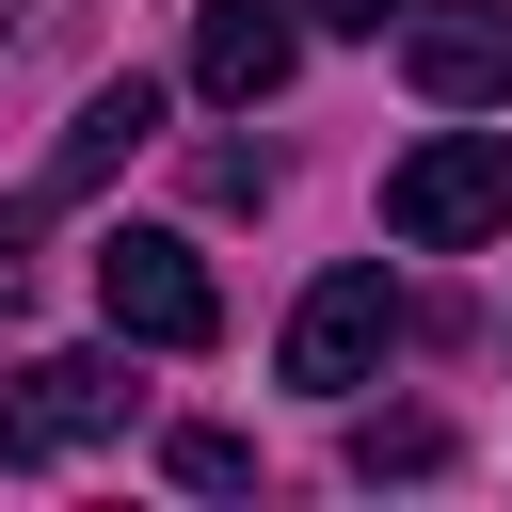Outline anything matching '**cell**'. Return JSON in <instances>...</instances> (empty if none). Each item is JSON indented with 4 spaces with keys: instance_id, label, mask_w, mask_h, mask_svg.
<instances>
[{
    "instance_id": "cell-5",
    "label": "cell",
    "mask_w": 512,
    "mask_h": 512,
    "mask_svg": "<svg viewBox=\"0 0 512 512\" xmlns=\"http://www.w3.org/2000/svg\"><path fill=\"white\" fill-rule=\"evenodd\" d=\"M128 336L112 352H32V368H0V464H80L96 432H128Z\"/></svg>"
},
{
    "instance_id": "cell-6",
    "label": "cell",
    "mask_w": 512,
    "mask_h": 512,
    "mask_svg": "<svg viewBox=\"0 0 512 512\" xmlns=\"http://www.w3.org/2000/svg\"><path fill=\"white\" fill-rule=\"evenodd\" d=\"M384 32L432 112H512V0H400Z\"/></svg>"
},
{
    "instance_id": "cell-10",
    "label": "cell",
    "mask_w": 512,
    "mask_h": 512,
    "mask_svg": "<svg viewBox=\"0 0 512 512\" xmlns=\"http://www.w3.org/2000/svg\"><path fill=\"white\" fill-rule=\"evenodd\" d=\"M288 16H304V32H384L400 0H288Z\"/></svg>"
},
{
    "instance_id": "cell-4",
    "label": "cell",
    "mask_w": 512,
    "mask_h": 512,
    "mask_svg": "<svg viewBox=\"0 0 512 512\" xmlns=\"http://www.w3.org/2000/svg\"><path fill=\"white\" fill-rule=\"evenodd\" d=\"M96 320H112L128 352H208V336H224V288H208V256H192L176 224H112V240H96Z\"/></svg>"
},
{
    "instance_id": "cell-9",
    "label": "cell",
    "mask_w": 512,
    "mask_h": 512,
    "mask_svg": "<svg viewBox=\"0 0 512 512\" xmlns=\"http://www.w3.org/2000/svg\"><path fill=\"white\" fill-rule=\"evenodd\" d=\"M160 464H176V480H192V496H240V480H256V448H240V432H208V416H192V432H176V448H160Z\"/></svg>"
},
{
    "instance_id": "cell-1",
    "label": "cell",
    "mask_w": 512,
    "mask_h": 512,
    "mask_svg": "<svg viewBox=\"0 0 512 512\" xmlns=\"http://www.w3.org/2000/svg\"><path fill=\"white\" fill-rule=\"evenodd\" d=\"M384 240H400V256L512 240V128H432V144L384 176Z\"/></svg>"
},
{
    "instance_id": "cell-2",
    "label": "cell",
    "mask_w": 512,
    "mask_h": 512,
    "mask_svg": "<svg viewBox=\"0 0 512 512\" xmlns=\"http://www.w3.org/2000/svg\"><path fill=\"white\" fill-rule=\"evenodd\" d=\"M144 144H160V80H96V96L64 112V144L32 160V192H0V304H16L32 240H48V224H64V208H80L96 176H112V160H144Z\"/></svg>"
},
{
    "instance_id": "cell-3",
    "label": "cell",
    "mask_w": 512,
    "mask_h": 512,
    "mask_svg": "<svg viewBox=\"0 0 512 512\" xmlns=\"http://www.w3.org/2000/svg\"><path fill=\"white\" fill-rule=\"evenodd\" d=\"M400 336H416L400 272H384V256H336V272L288 304V352H272V368H288L304 400H352V384H384V352H400Z\"/></svg>"
},
{
    "instance_id": "cell-7",
    "label": "cell",
    "mask_w": 512,
    "mask_h": 512,
    "mask_svg": "<svg viewBox=\"0 0 512 512\" xmlns=\"http://www.w3.org/2000/svg\"><path fill=\"white\" fill-rule=\"evenodd\" d=\"M288 64H304V16L288 0H192V96L208 112H256Z\"/></svg>"
},
{
    "instance_id": "cell-11",
    "label": "cell",
    "mask_w": 512,
    "mask_h": 512,
    "mask_svg": "<svg viewBox=\"0 0 512 512\" xmlns=\"http://www.w3.org/2000/svg\"><path fill=\"white\" fill-rule=\"evenodd\" d=\"M0 48H16V0H0Z\"/></svg>"
},
{
    "instance_id": "cell-8",
    "label": "cell",
    "mask_w": 512,
    "mask_h": 512,
    "mask_svg": "<svg viewBox=\"0 0 512 512\" xmlns=\"http://www.w3.org/2000/svg\"><path fill=\"white\" fill-rule=\"evenodd\" d=\"M432 464H448L432 416H352V480H432Z\"/></svg>"
}]
</instances>
